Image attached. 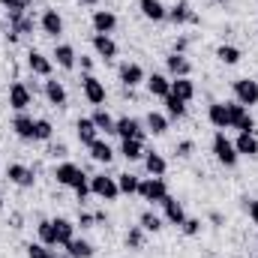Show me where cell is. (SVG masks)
<instances>
[{
    "mask_svg": "<svg viewBox=\"0 0 258 258\" xmlns=\"http://www.w3.org/2000/svg\"><path fill=\"white\" fill-rule=\"evenodd\" d=\"M138 195H141L144 201H150V204H162V201L168 198V186H165L162 177H147V180L138 183Z\"/></svg>",
    "mask_w": 258,
    "mask_h": 258,
    "instance_id": "cell-1",
    "label": "cell"
},
{
    "mask_svg": "<svg viewBox=\"0 0 258 258\" xmlns=\"http://www.w3.org/2000/svg\"><path fill=\"white\" fill-rule=\"evenodd\" d=\"M54 177H57V183H60V186H72V189L87 186V174H84L78 165H72V162L57 165V168H54Z\"/></svg>",
    "mask_w": 258,
    "mask_h": 258,
    "instance_id": "cell-2",
    "label": "cell"
},
{
    "mask_svg": "<svg viewBox=\"0 0 258 258\" xmlns=\"http://www.w3.org/2000/svg\"><path fill=\"white\" fill-rule=\"evenodd\" d=\"M213 153H216V159H219V162H222L225 168L237 165V150H234V141H228L222 129H219V132L213 135Z\"/></svg>",
    "mask_w": 258,
    "mask_h": 258,
    "instance_id": "cell-3",
    "label": "cell"
},
{
    "mask_svg": "<svg viewBox=\"0 0 258 258\" xmlns=\"http://www.w3.org/2000/svg\"><path fill=\"white\" fill-rule=\"evenodd\" d=\"M225 105H228L231 129H237V132H252V129H255V120H252V114L246 111V105H240L237 99H234V102H225Z\"/></svg>",
    "mask_w": 258,
    "mask_h": 258,
    "instance_id": "cell-4",
    "label": "cell"
},
{
    "mask_svg": "<svg viewBox=\"0 0 258 258\" xmlns=\"http://www.w3.org/2000/svg\"><path fill=\"white\" fill-rule=\"evenodd\" d=\"M90 192L99 195L102 201H114L120 189H117V177H105V174H96V177H90Z\"/></svg>",
    "mask_w": 258,
    "mask_h": 258,
    "instance_id": "cell-5",
    "label": "cell"
},
{
    "mask_svg": "<svg viewBox=\"0 0 258 258\" xmlns=\"http://www.w3.org/2000/svg\"><path fill=\"white\" fill-rule=\"evenodd\" d=\"M234 99L240 102V105H255L258 102V81H252V78H237L234 81Z\"/></svg>",
    "mask_w": 258,
    "mask_h": 258,
    "instance_id": "cell-6",
    "label": "cell"
},
{
    "mask_svg": "<svg viewBox=\"0 0 258 258\" xmlns=\"http://www.w3.org/2000/svg\"><path fill=\"white\" fill-rule=\"evenodd\" d=\"M81 87H84V96H87L90 105H102L105 102V84L96 75H84L81 78Z\"/></svg>",
    "mask_w": 258,
    "mask_h": 258,
    "instance_id": "cell-7",
    "label": "cell"
},
{
    "mask_svg": "<svg viewBox=\"0 0 258 258\" xmlns=\"http://www.w3.org/2000/svg\"><path fill=\"white\" fill-rule=\"evenodd\" d=\"M114 132L126 141V138H135V141H144V129H141V123L135 120V117H120L117 123H114Z\"/></svg>",
    "mask_w": 258,
    "mask_h": 258,
    "instance_id": "cell-8",
    "label": "cell"
},
{
    "mask_svg": "<svg viewBox=\"0 0 258 258\" xmlns=\"http://www.w3.org/2000/svg\"><path fill=\"white\" fill-rule=\"evenodd\" d=\"M33 102V96H30V90L21 84V81H15L12 87H9V105L15 108V111H24L27 105Z\"/></svg>",
    "mask_w": 258,
    "mask_h": 258,
    "instance_id": "cell-9",
    "label": "cell"
},
{
    "mask_svg": "<svg viewBox=\"0 0 258 258\" xmlns=\"http://www.w3.org/2000/svg\"><path fill=\"white\" fill-rule=\"evenodd\" d=\"M6 177H9V180H12V183H15V186H24V189H27V186H33V183H36V177H33V171H30V168H27V165H18V162H15V165H9V168H6Z\"/></svg>",
    "mask_w": 258,
    "mask_h": 258,
    "instance_id": "cell-10",
    "label": "cell"
},
{
    "mask_svg": "<svg viewBox=\"0 0 258 258\" xmlns=\"http://www.w3.org/2000/svg\"><path fill=\"white\" fill-rule=\"evenodd\" d=\"M207 117H210V123L216 129H231V117H228V105L225 102H210Z\"/></svg>",
    "mask_w": 258,
    "mask_h": 258,
    "instance_id": "cell-11",
    "label": "cell"
},
{
    "mask_svg": "<svg viewBox=\"0 0 258 258\" xmlns=\"http://www.w3.org/2000/svg\"><path fill=\"white\" fill-rule=\"evenodd\" d=\"M117 27V15L114 12H108V9H96L93 12V30L96 33H111Z\"/></svg>",
    "mask_w": 258,
    "mask_h": 258,
    "instance_id": "cell-12",
    "label": "cell"
},
{
    "mask_svg": "<svg viewBox=\"0 0 258 258\" xmlns=\"http://www.w3.org/2000/svg\"><path fill=\"white\" fill-rule=\"evenodd\" d=\"M93 51H96L99 57H105V60L117 57V45H114V39H111L108 33H96V36H93Z\"/></svg>",
    "mask_w": 258,
    "mask_h": 258,
    "instance_id": "cell-13",
    "label": "cell"
},
{
    "mask_svg": "<svg viewBox=\"0 0 258 258\" xmlns=\"http://www.w3.org/2000/svg\"><path fill=\"white\" fill-rule=\"evenodd\" d=\"M144 84H147L150 96H159V99H165V96L171 93V81H168L165 75H159V72H153L150 78H144Z\"/></svg>",
    "mask_w": 258,
    "mask_h": 258,
    "instance_id": "cell-14",
    "label": "cell"
},
{
    "mask_svg": "<svg viewBox=\"0 0 258 258\" xmlns=\"http://www.w3.org/2000/svg\"><path fill=\"white\" fill-rule=\"evenodd\" d=\"M162 207H165V219H168L171 225H183V222H186V210H183V204H180L177 198L168 195V198L162 201Z\"/></svg>",
    "mask_w": 258,
    "mask_h": 258,
    "instance_id": "cell-15",
    "label": "cell"
},
{
    "mask_svg": "<svg viewBox=\"0 0 258 258\" xmlns=\"http://www.w3.org/2000/svg\"><path fill=\"white\" fill-rule=\"evenodd\" d=\"M42 30H45L48 36H60V33H63V18H60L57 9H45V12H42Z\"/></svg>",
    "mask_w": 258,
    "mask_h": 258,
    "instance_id": "cell-16",
    "label": "cell"
},
{
    "mask_svg": "<svg viewBox=\"0 0 258 258\" xmlns=\"http://www.w3.org/2000/svg\"><path fill=\"white\" fill-rule=\"evenodd\" d=\"M234 150H237V156H258V138L252 132H240L234 141Z\"/></svg>",
    "mask_w": 258,
    "mask_h": 258,
    "instance_id": "cell-17",
    "label": "cell"
},
{
    "mask_svg": "<svg viewBox=\"0 0 258 258\" xmlns=\"http://www.w3.org/2000/svg\"><path fill=\"white\" fill-rule=\"evenodd\" d=\"M120 81H123V87H138L144 81V69L138 63H123L120 66Z\"/></svg>",
    "mask_w": 258,
    "mask_h": 258,
    "instance_id": "cell-18",
    "label": "cell"
},
{
    "mask_svg": "<svg viewBox=\"0 0 258 258\" xmlns=\"http://www.w3.org/2000/svg\"><path fill=\"white\" fill-rule=\"evenodd\" d=\"M75 132H78V141L87 144V147H90V144L96 141V135H99V129H96V123H93L90 117H81V120L75 123Z\"/></svg>",
    "mask_w": 258,
    "mask_h": 258,
    "instance_id": "cell-19",
    "label": "cell"
},
{
    "mask_svg": "<svg viewBox=\"0 0 258 258\" xmlns=\"http://www.w3.org/2000/svg\"><path fill=\"white\" fill-rule=\"evenodd\" d=\"M138 6H141V15L150 18V21H162V18L168 15V9H165L159 0H138Z\"/></svg>",
    "mask_w": 258,
    "mask_h": 258,
    "instance_id": "cell-20",
    "label": "cell"
},
{
    "mask_svg": "<svg viewBox=\"0 0 258 258\" xmlns=\"http://www.w3.org/2000/svg\"><path fill=\"white\" fill-rule=\"evenodd\" d=\"M33 117H27L24 111H18V117L12 120V129H15V135L18 138H24V141H33Z\"/></svg>",
    "mask_w": 258,
    "mask_h": 258,
    "instance_id": "cell-21",
    "label": "cell"
},
{
    "mask_svg": "<svg viewBox=\"0 0 258 258\" xmlns=\"http://www.w3.org/2000/svg\"><path fill=\"white\" fill-rule=\"evenodd\" d=\"M168 72L174 75V78H189V72H192V66H189V60L183 57V54H171L168 57Z\"/></svg>",
    "mask_w": 258,
    "mask_h": 258,
    "instance_id": "cell-22",
    "label": "cell"
},
{
    "mask_svg": "<svg viewBox=\"0 0 258 258\" xmlns=\"http://www.w3.org/2000/svg\"><path fill=\"white\" fill-rule=\"evenodd\" d=\"M27 66H30V72H36V75H51V60L45 57V54H39V51H30L27 54Z\"/></svg>",
    "mask_w": 258,
    "mask_h": 258,
    "instance_id": "cell-23",
    "label": "cell"
},
{
    "mask_svg": "<svg viewBox=\"0 0 258 258\" xmlns=\"http://www.w3.org/2000/svg\"><path fill=\"white\" fill-rule=\"evenodd\" d=\"M171 96L189 102V99L195 96V84L189 81V78H174V81H171Z\"/></svg>",
    "mask_w": 258,
    "mask_h": 258,
    "instance_id": "cell-24",
    "label": "cell"
},
{
    "mask_svg": "<svg viewBox=\"0 0 258 258\" xmlns=\"http://www.w3.org/2000/svg\"><path fill=\"white\" fill-rule=\"evenodd\" d=\"M45 96H48V102L57 105V108H63L66 105V90H63L60 81H45Z\"/></svg>",
    "mask_w": 258,
    "mask_h": 258,
    "instance_id": "cell-25",
    "label": "cell"
},
{
    "mask_svg": "<svg viewBox=\"0 0 258 258\" xmlns=\"http://www.w3.org/2000/svg\"><path fill=\"white\" fill-rule=\"evenodd\" d=\"M165 18H171L174 24H186V21H198V15H195V12L189 9V6H186V3H180V6H171Z\"/></svg>",
    "mask_w": 258,
    "mask_h": 258,
    "instance_id": "cell-26",
    "label": "cell"
},
{
    "mask_svg": "<svg viewBox=\"0 0 258 258\" xmlns=\"http://www.w3.org/2000/svg\"><path fill=\"white\" fill-rule=\"evenodd\" d=\"M54 222V234H57V243L60 246H66L72 237H75V225L69 222V219H51Z\"/></svg>",
    "mask_w": 258,
    "mask_h": 258,
    "instance_id": "cell-27",
    "label": "cell"
},
{
    "mask_svg": "<svg viewBox=\"0 0 258 258\" xmlns=\"http://www.w3.org/2000/svg\"><path fill=\"white\" fill-rule=\"evenodd\" d=\"M144 165H147L150 177H162V174H165V168H168V165H165V159H162L159 153H153V150H150V153H144Z\"/></svg>",
    "mask_w": 258,
    "mask_h": 258,
    "instance_id": "cell-28",
    "label": "cell"
},
{
    "mask_svg": "<svg viewBox=\"0 0 258 258\" xmlns=\"http://www.w3.org/2000/svg\"><path fill=\"white\" fill-rule=\"evenodd\" d=\"M54 60H57V66H63V69H72L75 60H78V54H75L72 45H57L54 48Z\"/></svg>",
    "mask_w": 258,
    "mask_h": 258,
    "instance_id": "cell-29",
    "label": "cell"
},
{
    "mask_svg": "<svg viewBox=\"0 0 258 258\" xmlns=\"http://www.w3.org/2000/svg\"><path fill=\"white\" fill-rule=\"evenodd\" d=\"M90 156H93L96 162H105V165H108V162H111V156H114V150H111L105 141H99V138H96V141L90 144Z\"/></svg>",
    "mask_w": 258,
    "mask_h": 258,
    "instance_id": "cell-30",
    "label": "cell"
},
{
    "mask_svg": "<svg viewBox=\"0 0 258 258\" xmlns=\"http://www.w3.org/2000/svg\"><path fill=\"white\" fill-rule=\"evenodd\" d=\"M66 252L72 258H90L93 255V246H90L87 240H75V237H72V240L66 243Z\"/></svg>",
    "mask_w": 258,
    "mask_h": 258,
    "instance_id": "cell-31",
    "label": "cell"
},
{
    "mask_svg": "<svg viewBox=\"0 0 258 258\" xmlns=\"http://www.w3.org/2000/svg\"><path fill=\"white\" fill-rule=\"evenodd\" d=\"M39 243L57 246V234H54V222H51V219H42V222H39Z\"/></svg>",
    "mask_w": 258,
    "mask_h": 258,
    "instance_id": "cell-32",
    "label": "cell"
},
{
    "mask_svg": "<svg viewBox=\"0 0 258 258\" xmlns=\"http://www.w3.org/2000/svg\"><path fill=\"white\" fill-rule=\"evenodd\" d=\"M90 120L96 123V129H99V132H114V123H117V120H111V114H108L105 108H96Z\"/></svg>",
    "mask_w": 258,
    "mask_h": 258,
    "instance_id": "cell-33",
    "label": "cell"
},
{
    "mask_svg": "<svg viewBox=\"0 0 258 258\" xmlns=\"http://www.w3.org/2000/svg\"><path fill=\"white\" fill-rule=\"evenodd\" d=\"M141 144H144V141H135V138H126V141L120 144V153L126 156L129 162H132V159H141V156H144V147H141Z\"/></svg>",
    "mask_w": 258,
    "mask_h": 258,
    "instance_id": "cell-34",
    "label": "cell"
},
{
    "mask_svg": "<svg viewBox=\"0 0 258 258\" xmlns=\"http://www.w3.org/2000/svg\"><path fill=\"white\" fill-rule=\"evenodd\" d=\"M165 129H168V120H165L159 111H150V114H147V132H150V135H162Z\"/></svg>",
    "mask_w": 258,
    "mask_h": 258,
    "instance_id": "cell-35",
    "label": "cell"
},
{
    "mask_svg": "<svg viewBox=\"0 0 258 258\" xmlns=\"http://www.w3.org/2000/svg\"><path fill=\"white\" fill-rule=\"evenodd\" d=\"M216 57L225 66H234L240 60V48H234V45H219V48H216Z\"/></svg>",
    "mask_w": 258,
    "mask_h": 258,
    "instance_id": "cell-36",
    "label": "cell"
},
{
    "mask_svg": "<svg viewBox=\"0 0 258 258\" xmlns=\"http://www.w3.org/2000/svg\"><path fill=\"white\" fill-rule=\"evenodd\" d=\"M165 111H168V117H183V114H186V102L168 93V96H165Z\"/></svg>",
    "mask_w": 258,
    "mask_h": 258,
    "instance_id": "cell-37",
    "label": "cell"
},
{
    "mask_svg": "<svg viewBox=\"0 0 258 258\" xmlns=\"http://www.w3.org/2000/svg\"><path fill=\"white\" fill-rule=\"evenodd\" d=\"M138 183H141V180H138L135 174H117V189H120L123 195L138 192Z\"/></svg>",
    "mask_w": 258,
    "mask_h": 258,
    "instance_id": "cell-38",
    "label": "cell"
},
{
    "mask_svg": "<svg viewBox=\"0 0 258 258\" xmlns=\"http://www.w3.org/2000/svg\"><path fill=\"white\" fill-rule=\"evenodd\" d=\"M51 135H54V126L48 120H36L33 123V141H51Z\"/></svg>",
    "mask_w": 258,
    "mask_h": 258,
    "instance_id": "cell-39",
    "label": "cell"
},
{
    "mask_svg": "<svg viewBox=\"0 0 258 258\" xmlns=\"http://www.w3.org/2000/svg\"><path fill=\"white\" fill-rule=\"evenodd\" d=\"M141 228H144V231H159V228H162V219H159L156 213L144 210V213H141Z\"/></svg>",
    "mask_w": 258,
    "mask_h": 258,
    "instance_id": "cell-40",
    "label": "cell"
},
{
    "mask_svg": "<svg viewBox=\"0 0 258 258\" xmlns=\"http://www.w3.org/2000/svg\"><path fill=\"white\" fill-rule=\"evenodd\" d=\"M141 243H144V228H141V225L129 228V234H126V246H129V249H141Z\"/></svg>",
    "mask_w": 258,
    "mask_h": 258,
    "instance_id": "cell-41",
    "label": "cell"
},
{
    "mask_svg": "<svg viewBox=\"0 0 258 258\" xmlns=\"http://www.w3.org/2000/svg\"><path fill=\"white\" fill-rule=\"evenodd\" d=\"M27 258H57V255H54L45 243H30V246H27Z\"/></svg>",
    "mask_w": 258,
    "mask_h": 258,
    "instance_id": "cell-42",
    "label": "cell"
},
{
    "mask_svg": "<svg viewBox=\"0 0 258 258\" xmlns=\"http://www.w3.org/2000/svg\"><path fill=\"white\" fill-rule=\"evenodd\" d=\"M198 231H201V219H186V222H183V234L195 237Z\"/></svg>",
    "mask_w": 258,
    "mask_h": 258,
    "instance_id": "cell-43",
    "label": "cell"
},
{
    "mask_svg": "<svg viewBox=\"0 0 258 258\" xmlns=\"http://www.w3.org/2000/svg\"><path fill=\"white\" fill-rule=\"evenodd\" d=\"M3 9H27V0H0Z\"/></svg>",
    "mask_w": 258,
    "mask_h": 258,
    "instance_id": "cell-44",
    "label": "cell"
},
{
    "mask_svg": "<svg viewBox=\"0 0 258 258\" xmlns=\"http://www.w3.org/2000/svg\"><path fill=\"white\" fill-rule=\"evenodd\" d=\"M177 153H180V156H189V153H192V141H180V144H177Z\"/></svg>",
    "mask_w": 258,
    "mask_h": 258,
    "instance_id": "cell-45",
    "label": "cell"
},
{
    "mask_svg": "<svg viewBox=\"0 0 258 258\" xmlns=\"http://www.w3.org/2000/svg\"><path fill=\"white\" fill-rule=\"evenodd\" d=\"M93 222H96V219H93L90 213H81V216H78V225H81V228H90Z\"/></svg>",
    "mask_w": 258,
    "mask_h": 258,
    "instance_id": "cell-46",
    "label": "cell"
},
{
    "mask_svg": "<svg viewBox=\"0 0 258 258\" xmlns=\"http://www.w3.org/2000/svg\"><path fill=\"white\" fill-rule=\"evenodd\" d=\"M249 216H252V222L258 225V201H249Z\"/></svg>",
    "mask_w": 258,
    "mask_h": 258,
    "instance_id": "cell-47",
    "label": "cell"
},
{
    "mask_svg": "<svg viewBox=\"0 0 258 258\" xmlns=\"http://www.w3.org/2000/svg\"><path fill=\"white\" fill-rule=\"evenodd\" d=\"M81 69L90 72V69H93V57H84V54H81Z\"/></svg>",
    "mask_w": 258,
    "mask_h": 258,
    "instance_id": "cell-48",
    "label": "cell"
},
{
    "mask_svg": "<svg viewBox=\"0 0 258 258\" xmlns=\"http://www.w3.org/2000/svg\"><path fill=\"white\" fill-rule=\"evenodd\" d=\"M51 153H54V156H66V147H63V144H54V147H51Z\"/></svg>",
    "mask_w": 258,
    "mask_h": 258,
    "instance_id": "cell-49",
    "label": "cell"
},
{
    "mask_svg": "<svg viewBox=\"0 0 258 258\" xmlns=\"http://www.w3.org/2000/svg\"><path fill=\"white\" fill-rule=\"evenodd\" d=\"M81 3H87V6H96V3H99V0H81Z\"/></svg>",
    "mask_w": 258,
    "mask_h": 258,
    "instance_id": "cell-50",
    "label": "cell"
},
{
    "mask_svg": "<svg viewBox=\"0 0 258 258\" xmlns=\"http://www.w3.org/2000/svg\"><path fill=\"white\" fill-rule=\"evenodd\" d=\"M57 258H72V255H69V252H66V255H57Z\"/></svg>",
    "mask_w": 258,
    "mask_h": 258,
    "instance_id": "cell-51",
    "label": "cell"
},
{
    "mask_svg": "<svg viewBox=\"0 0 258 258\" xmlns=\"http://www.w3.org/2000/svg\"><path fill=\"white\" fill-rule=\"evenodd\" d=\"M0 210H3V198H0Z\"/></svg>",
    "mask_w": 258,
    "mask_h": 258,
    "instance_id": "cell-52",
    "label": "cell"
}]
</instances>
